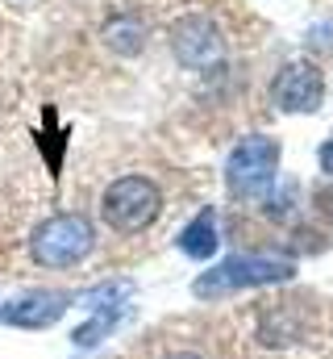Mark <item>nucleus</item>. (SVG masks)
Listing matches in <instances>:
<instances>
[{
	"label": "nucleus",
	"mask_w": 333,
	"mask_h": 359,
	"mask_svg": "<svg viewBox=\"0 0 333 359\" xmlns=\"http://www.w3.org/2000/svg\"><path fill=\"white\" fill-rule=\"evenodd\" d=\"M296 264L288 255H275V251H258V255H229L221 268L204 271L196 280V297L200 301H213V297H225L234 288H258V284H279V280H292Z\"/></svg>",
	"instance_id": "nucleus-1"
},
{
	"label": "nucleus",
	"mask_w": 333,
	"mask_h": 359,
	"mask_svg": "<svg viewBox=\"0 0 333 359\" xmlns=\"http://www.w3.org/2000/svg\"><path fill=\"white\" fill-rule=\"evenodd\" d=\"M279 172V142L271 134H250L229 151L225 163V188L234 201H262Z\"/></svg>",
	"instance_id": "nucleus-2"
},
{
	"label": "nucleus",
	"mask_w": 333,
	"mask_h": 359,
	"mask_svg": "<svg viewBox=\"0 0 333 359\" xmlns=\"http://www.w3.org/2000/svg\"><path fill=\"white\" fill-rule=\"evenodd\" d=\"M100 213H104V222L117 234H142L163 213V192H159L155 180H146V176H121L104 188Z\"/></svg>",
	"instance_id": "nucleus-3"
},
{
	"label": "nucleus",
	"mask_w": 333,
	"mask_h": 359,
	"mask_svg": "<svg viewBox=\"0 0 333 359\" xmlns=\"http://www.w3.org/2000/svg\"><path fill=\"white\" fill-rule=\"evenodd\" d=\"M92 243H96V234L83 213H55L34 230L29 255L42 268H76L80 259L92 255Z\"/></svg>",
	"instance_id": "nucleus-4"
},
{
	"label": "nucleus",
	"mask_w": 333,
	"mask_h": 359,
	"mask_svg": "<svg viewBox=\"0 0 333 359\" xmlns=\"http://www.w3.org/2000/svg\"><path fill=\"white\" fill-rule=\"evenodd\" d=\"M325 100V76L309 59H292L271 80V104L279 113H317Z\"/></svg>",
	"instance_id": "nucleus-5"
},
{
	"label": "nucleus",
	"mask_w": 333,
	"mask_h": 359,
	"mask_svg": "<svg viewBox=\"0 0 333 359\" xmlns=\"http://www.w3.org/2000/svg\"><path fill=\"white\" fill-rule=\"evenodd\" d=\"M171 50L192 72H217L225 63V38L208 17H183L171 29Z\"/></svg>",
	"instance_id": "nucleus-6"
},
{
	"label": "nucleus",
	"mask_w": 333,
	"mask_h": 359,
	"mask_svg": "<svg viewBox=\"0 0 333 359\" xmlns=\"http://www.w3.org/2000/svg\"><path fill=\"white\" fill-rule=\"evenodd\" d=\"M67 305H71L67 292L34 288L25 297H13L8 305H0V318H4V326H17V330H42V326H55L67 313Z\"/></svg>",
	"instance_id": "nucleus-7"
},
{
	"label": "nucleus",
	"mask_w": 333,
	"mask_h": 359,
	"mask_svg": "<svg viewBox=\"0 0 333 359\" xmlns=\"http://www.w3.org/2000/svg\"><path fill=\"white\" fill-rule=\"evenodd\" d=\"M121 284H100V288H92L87 292V305L96 309V318L92 322H83L80 330L71 334L76 339V347H96L113 326H117V318H121Z\"/></svg>",
	"instance_id": "nucleus-8"
},
{
	"label": "nucleus",
	"mask_w": 333,
	"mask_h": 359,
	"mask_svg": "<svg viewBox=\"0 0 333 359\" xmlns=\"http://www.w3.org/2000/svg\"><path fill=\"white\" fill-rule=\"evenodd\" d=\"M179 251L192 255V259H208V255H217V213H213V205L200 209L196 222H187V226L179 230Z\"/></svg>",
	"instance_id": "nucleus-9"
},
{
	"label": "nucleus",
	"mask_w": 333,
	"mask_h": 359,
	"mask_svg": "<svg viewBox=\"0 0 333 359\" xmlns=\"http://www.w3.org/2000/svg\"><path fill=\"white\" fill-rule=\"evenodd\" d=\"M142 38H146V29H142L138 17H117V21L104 25V42H108L117 55H138V50H142Z\"/></svg>",
	"instance_id": "nucleus-10"
},
{
	"label": "nucleus",
	"mask_w": 333,
	"mask_h": 359,
	"mask_svg": "<svg viewBox=\"0 0 333 359\" xmlns=\"http://www.w3.org/2000/svg\"><path fill=\"white\" fill-rule=\"evenodd\" d=\"M317 159H321V172H325V176H333V138H325V142H321V155H317Z\"/></svg>",
	"instance_id": "nucleus-11"
},
{
	"label": "nucleus",
	"mask_w": 333,
	"mask_h": 359,
	"mask_svg": "<svg viewBox=\"0 0 333 359\" xmlns=\"http://www.w3.org/2000/svg\"><path fill=\"white\" fill-rule=\"evenodd\" d=\"M166 359H200L196 351H175V355H166Z\"/></svg>",
	"instance_id": "nucleus-12"
}]
</instances>
